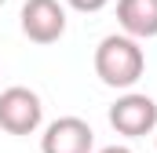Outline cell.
Returning <instances> with one entry per match:
<instances>
[{
    "label": "cell",
    "mask_w": 157,
    "mask_h": 153,
    "mask_svg": "<svg viewBox=\"0 0 157 153\" xmlns=\"http://www.w3.org/2000/svg\"><path fill=\"white\" fill-rule=\"evenodd\" d=\"M146 69V55L139 47V40L128 33H110L99 40L95 47V73L106 88H132L139 84V76Z\"/></svg>",
    "instance_id": "6da1fadb"
},
{
    "label": "cell",
    "mask_w": 157,
    "mask_h": 153,
    "mask_svg": "<svg viewBox=\"0 0 157 153\" xmlns=\"http://www.w3.org/2000/svg\"><path fill=\"white\" fill-rule=\"evenodd\" d=\"M44 120V106H40V95L15 84V88H4L0 91V128L7 135H33Z\"/></svg>",
    "instance_id": "7a4b0ae2"
},
{
    "label": "cell",
    "mask_w": 157,
    "mask_h": 153,
    "mask_svg": "<svg viewBox=\"0 0 157 153\" xmlns=\"http://www.w3.org/2000/svg\"><path fill=\"white\" fill-rule=\"evenodd\" d=\"M110 124L124 139H143V135H150L157 128V102L150 95L128 91V95H121L110 106Z\"/></svg>",
    "instance_id": "3957f363"
},
{
    "label": "cell",
    "mask_w": 157,
    "mask_h": 153,
    "mask_svg": "<svg viewBox=\"0 0 157 153\" xmlns=\"http://www.w3.org/2000/svg\"><path fill=\"white\" fill-rule=\"evenodd\" d=\"M18 18H22V33L33 44H55L66 33V7L59 0H26Z\"/></svg>",
    "instance_id": "277c9868"
},
{
    "label": "cell",
    "mask_w": 157,
    "mask_h": 153,
    "mask_svg": "<svg viewBox=\"0 0 157 153\" xmlns=\"http://www.w3.org/2000/svg\"><path fill=\"white\" fill-rule=\"evenodd\" d=\"M91 146H95V131L80 117H59L40 135V153H91Z\"/></svg>",
    "instance_id": "5b68a950"
},
{
    "label": "cell",
    "mask_w": 157,
    "mask_h": 153,
    "mask_svg": "<svg viewBox=\"0 0 157 153\" xmlns=\"http://www.w3.org/2000/svg\"><path fill=\"white\" fill-rule=\"evenodd\" d=\"M117 22L128 37H157V0H117Z\"/></svg>",
    "instance_id": "8992f818"
},
{
    "label": "cell",
    "mask_w": 157,
    "mask_h": 153,
    "mask_svg": "<svg viewBox=\"0 0 157 153\" xmlns=\"http://www.w3.org/2000/svg\"><path fill=\"white\" fill-rule=\"evenodd\" d=\"M62 4H70L73 11H88V15H95V11H102L110 0H62Z\"/></svg>",
    "instance_id": "52a82bcc"
},
{
    "label": "cell",
    "mask_w": 157,
    "mask_h": 153,
    "mask_svg": "<svg viewBox=\"0 0 157 153\" xmlns=\"http://www.w3.org/2000/svg\"><path fill=\"white\" fill-rule=\"evenodd\" d=\"M99 153H132L128 146H106V150H99Z\"/></svg>",
    "instance_id": "ba28073f"
}]
</instances>
